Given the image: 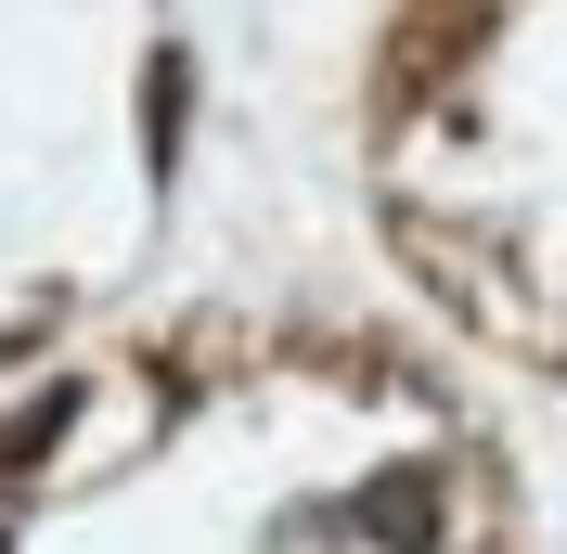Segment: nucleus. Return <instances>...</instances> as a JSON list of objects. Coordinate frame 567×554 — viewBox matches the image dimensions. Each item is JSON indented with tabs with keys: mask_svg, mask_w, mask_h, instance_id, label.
<instances>
[{
	"mask_svg": "<svg viewBox=\"0 0 567 554\" xmlns=\"http://www.w3.org/2000/svg\"><path fill=\"white\" fill-rule=\"evenodd\" d=\"M181 52H155V65H142V155H155V168H181Z\"/></svg>",
	"mask_w": 567,
	"mask_h": 554,
	"instance_id": "obj_3",
	"label": "nucleus"
},
{
	"mask_svg": "<svg viewBox=\"0 0 567 554\" xmlns=\"http://www.w3.org/2000/svg\"><path fill=\"white\" fill-rule=\"evenodd\" d=\"M78 400H91V387H39L27 413L0 425V490H27L39 464H52V451H65V425H78Z\"/></svg>",
	"mask_w": 567,
	"mask_h": 554,
	"instance_id": "obj_2",
	"label": "nucleus"
},
{
	"mask_svg": "<svg viewBox=\"0 0 567 554\" xmlns=\"http://www.w3.org/2000/svg\"><path fill=\"white\" fill-rule=\"evenodd\" d=\"M349 516H361V542H388V554H439V529H452V516H439V478H413V464L361 478Z\"/></svg>",
	"mask_w": 567,
	"mask_h": 554,
	"instance_id": "obj_1",
	"label": "nucleus"
}]
</instances>
